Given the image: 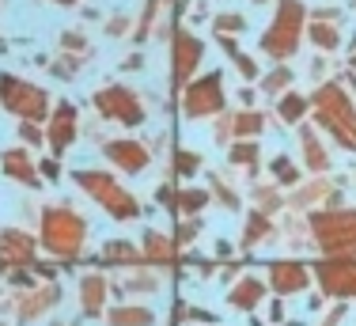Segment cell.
Listing matches in <instances>:
<instances>
[{
    "label": "cell",
    "mask_w": 356,
    "mask_h": 326,
    "mask_svg": "<svg viewBox=\"0 0 356 326\" xmlns=\"http://www.w3.org/2000/svg\"><path fill=\"white\" fill-rule=\"evenodd\" d=\"M103 277H83V288H80V300H83V307H88V315H95L99 311V304H103Z\"/></svg>",
    "instance_id": "cell-17"
},
{
    "label": "cell",
    "mask_w": 356,
    "mask_h": 326,
    "mask_svg": "<svg viewBox=\"0 0 356 326\" xmlns=\"http://www.w3.org/2000/svg\"><path fill=\"white\" fill-rule=\"evenodd\" d=\"M303 144H307V160H311V167H326V160H322V148H318L315 137L303 133Z\"/></svg>",
    "instance_id": "cell-26"
},
{
    "label": "cell",
    "mask_w": 356,
    "mask_h": 326,
    "mask_svg": "<svg viewBox=\"0 0 356 326\" xmlns=\"http://www.w3.org/2000/svg\"><path fill=\"white\" fill-rule=\"evenodd\" d=\"M4 171L12 178H19V183H38V175H35V167H31V160H27V152H4Z\"/></svg>",
    "instance_id": "cell-15"
},
{
    "label": "cell",
    "mask_w": 356,
    "mask_h": 326,
    "mask_svg": "<svg viewBox=\"0 0 356 326\" xmlns=\"http://www.w3.org/2000/svg\"><path fill=\"white\" fill-rule=\"evenodd\" d=\"M72 137H76V110L69 102H61L54 122H49V144H54V152H65L72 144Z\"/></svg>",
    "instance_id": "cell-12"
},
{
    "label": "cell",
    "mask_w": 356,
    "mask_h": 326,
    "mask_svg": "<svg viewBox=\"0 0 356 326\" xmlns=\"http://www.w3.org/2000/svg\"><path fill=\"white\" fill-rule=\"evenodd\" d=\"M311 38H315V46H322V49H334L337 46V31L334 27H322V23L311 31Z\"/></svg>",
    "instance_id": "cell-24"
},
{
    "label": "cell",
    "mask_w": 356,
    "mask_h": 326,
    "mask_svg": "<svg viewBox=\"0 0 356 326\" xmlns=\"http://www.w3.org/2000/svg\"><path fill=\"white\" fill-rule=\"evenodd\" d=\"M303 110H307V99H300V95H284V102H281V118H284V122H300Z\"/></svg>",
    "instance_id": "cell-19"
},
{
    "label": "cell",
    "mask_w": 356,
    "mask_h": 326,
    "mask_svg": "<svg viewBox=\"0 0 356 326\" xmlns=\"http://www.w3.org/2000/svg\"><path fill=\"white\" fill-rule=\"evenodd\" d=\"M42 175H49V178H57V175H61V167H57V163H42Z\"/></svg>",
    "instance_id": "cell-33"
},
{
    "label": "cell",
    "mask_w": 356,
    "mask_h": 326,
    "mask_svg": "<svg viewBox=\"0 0 356 326\" xmlns=\"http://www.w3.org/2000/svg\"><path fill=\"white\" fill-rule=\"evenodd\" d=\"M220 31H243V15H224V20H216Z\"/></svg>",
    "instance_id": "cell-30"
},
{
    "label": "cell",
    "mask_w": 356,
    "mask_h": 326,
    "mask_svg": "<svg viewBox=\"0 0 356 326\" xmlns=\"http://www.w3.org/2000/svg\"><path fill=\"white\" fill-rule=\"evenodd\" d=\"M258 130H261V114H239V118H235V133H239V137H250Z\"/></svg>",
    "instance_id": "cell-23"
},
{
    "label": "cell",
    "mask_w": 356,
    "mask_h": 326,
    "mask_svg": "<svg viewBox=\"0 0 356 326\" xmlns=\"http://www.w3.org/2000/svg\"><path fill=\"white\" fill-rule=\"evenodd\" d=\"M61 4H72V0H61Z\"/></svg>",
    "instance_id": "cell-35"
},
{
    "label": "cell",
    "mask_w": 356,
    "mask_h": 326,
    "mask_svg": "<svg viewBox=\"0 0 356 326\" xmlns=\"http://www.w3.org/2000/svg\"><path fill=\"white\" fill-rule=\"evenodd\" d=\"M65 46H69V49H80V46H83L80 34H65Z\"/></svg>",
    "instance_id": "cell-34"
},
{
    "label": "cell",
    "mask_w": 356,
    "mask_h": 326,
    "mask_svg": "<svg viewBox=\"0 0 356 326\" xmlns=\"http://www.w3.org/2000/svg\"><path fill=\"white\" fill-rule=\"evenodd\" d=\"M300 27H303V4L300 0H281V4H277L273 27L261 34V49H266L269 57L296 54V46H300Z\"/></svg>",
    "instance_id": "cell-2"
},
{
    "label": "cell",
    "mask_w": 356,
    "mask_h": 326,
    "mask_svg": "<svg viewBox=\"0 0 356 326\" xmlns=\"http://www.w3.org/2000/svg\"><path fill=\"white\" fill-rule=\"evenodd\" d=\"M261 293H266V285L250 277V281H243L239 288H232V296H227V300H232L235 307H254V304L261 300Z\"/></svg>",
    "instance_id": "cell-16"
},
{
    "label": "cell",
    "mask_w": 356,
    "mask_h": 326,
    "mask_svg": "<svg viewBox=\"0 0 356 326\" xmlns=\"http://www.w3.org/2000/svg\"><path fill=\"white\" fill-rule=\"evenodd\" d=\"M106 156L114 160V163H122L125 171H140L144 163H148V152H144L140 144H133V141H114V144H106Z\"/></svg>",
    "instance_id": "cell-14"
},
{
    "label": "cell",
    "mask_w": 356,
    "mask_h": 326,
    "mask_svg": "<svg viewBox=\"0 0 356 326\" xmlns=\"http://www.w3.org/2000/svg\"><path fill=\"white\" fill-rule=\"evenodd\" d=\"M31 254H35L31 235H23V231H4L0 235V262H31Z\"/></svg>",
    "instance_id": "cell-13"
},
{
    "label": "cell",
    "mask_w": 356,
    "mask_h": 326,
    "mask_svg": "<svg viewBox=\"0 0 356 326\" xmlns=\"http://www.w3.org/2000/svg\"><path fill=\"white\" fill-rule=\"evenodd\" d=\"M197 156H193V152H175V171H182V175H193V171H197Z\"/></svg>",
    "instance_id": "cell-25"
},
{
    "label": "cell",
    "mask_w": 356,
    "mask_h": 326,
    "mask_svg": "<svg viewBox=\"0 0 356 326\" xmlns=\"http://www.w3.org/2000/svg\"><path fill=\"white\" fill-rule=\"evenodd\" d=\"M201 61V42L190 31H175V46H171V84L178 91V84L190 80V72Z\"/></svg>",
    "instance_id": "cell-8"
},
{
    "label": "cell",
    "mask_w": 356,
    "mask_h": 326,
    "mask_svg": "<svg viewBox=\"0 0 356 326\" xmlns=\"http://www.w3.org/2000/svg\"><path fill=\"white\" fill-rule=\"evenodd\" d=\"M205 201H209V194H205V190H182V194L175 197V205H178V209H186V212L201 209Z\"/></svg>",
    "instance_id": "cell-21"
},
{
    "label": "cell",
    "mask_w": 356,
    "mask_h": 326,
    "mask_svg": "<svg viewBox=\"0 0 356 326\" xmlns=\"http://www.w3.org/2000/svg\"><path fill=\"white\" fill-rule=\"evenodd\" d=\"M42 235H46V247L57 254V258H76L83 235H88V224L69 209H49L46 224H42Z\"/></svg>",
    "instance_id": "cell-3"
},
{
    "label": "cell",
    "mask_w": 356,
    "mask_h": 326,
    "mask_svg": "<svg viewBox=\"0 0 356 326\" xmlns=\"http://www.w3.org/2000/svg\"><path fill=\"white\" fill-rule=\"evenodd\" d=\"M220 107H224V88H220V76H205V80H197L190 91H186V114H190V118L216 114Z\"/></svg>",
    "instance_id": "cell-10"
},
{
    "label": "cell",
    "mask_w": 356,
    "mask_h": 326,
    "mask_svg": "<svg viewBox=\"0 0 356 326\" xmlns=\"http://www.w3.org/2000/svg\"><path fill=\"white\" fill-rule=\"evenodd\" d=\"M269 281L277 293H300V288H307V270L300 262H273Z\"/></svg>",
    "instance_id": "cell-11"
},
{
    "label": "cell",
    "mask_w": 356,
    "mask_h": 326,
    "mask_svg": "<svg viewBox=\"0 0 356 326\" xmlns=\"http://www.w3.org/2000/svg\"><path fill=\"white\" fill-rule=\"evenodd\" d=\"M315 235L334 254L356 251V212H326V217H315Z\"/></svg>",
    "instance_id": "cell-6"
},
{
    "label": "cell",
    "mask_w": 356,
    "mask_h": 326,
    "mask_svg": "<svg viewBox=\"0 0 356 326\" xmlns=\"http://www.w3.org/2000/svg\"><path fill=\"white\" fill-rule=\"evenodd\" d=\"M19 133H23V141H27V144H35V141H38V130H35L31 122H23V130H19Z\"/></svg>",
    "instance_id": "cell-32"
},
{
    "label": "cell",
    "mask_w": 356,
    "mask_h": 326,
    "mask_svg": "<svg viewBox=\"0 0 356 326\" xmlns=\"http://www.w3.org/2000/svg\"><path fill=\"white\" fill-rule=\"evenodd\" d=\"M318 281L334 296H356V258H330L318 262Z\"/></svg>",
    "instance_id": "cell-9"
},
{
    "label": "cell",
    "mask_w": 356,
    "mask_h": 326,
    "mask_svg": "<svg viewBox=\"0 0 356 326\" xmlns=\"http://www.w3.org/2000/svg\"><path fill=\"white\" fill-rule=\"evenodd\" d=\"M110 323L114 326H152V315L144 307H122V311L110 315Z\"/></svg>",
    "instance_id": "cell-18"
},
{
    "label": "cell",
    "mask_w": 356,
    "mask_h": 326,
    "mask_svg": "<svg viewBox=\"0 0 356 326\" xmlns=\"http://www.w3.org/2000/svg\"><path fill=\"white\" fill-rule=\"evenodd\" d=\"M315 110H318V122L326 125L345 148H356V110H353V102L345 99L341 88H334V84H330V88H318Z\"/></svg>",
    "instance_id": "cell-1"
},
{
    "label": "cell",
    "mask_w": 356,
    "mask_h": 326,
    "mask_svg": "<svg viewBox=\"0 0 356 326\" xmlns=\"http://www.w3.org/2000/svg\"><path fill=\"white\" fill-rule=\"evenodd\" d=\"M76 183H80L83 190L95 197V201L103 205L106 212H114V217L133 220V217L140 212V209H137V201L129 197V190H122V186H118L110 175H99V171H80V175H76Z\"/></svg>",
    "instance_id": "cell-4"
},
{
    "label": "cell",
    "mask_w": 356,
    "mask_h": 326,
    "mask_svg": "<svg viewBox=\"0 0 356 326\" xmlns=\"http://www.w3.org/2000/svg\"><path fill=\"white\" fill-rule=\"evenodd\" d=\"M106 262H122V265H129V262H137V251H133L129 243H110V247H106Z\"/></svg>",
    "instance_id": "cell-22"
},
{
    "label": "cell",
    "mask_w": 356,
    "mask_h": 326,
    "mask_svg": "<svg viewBox=\"0 0 356 326\" xmlns=\"http://www.w3.org/2000/svg\"><path fill=\"white\" fill-rule=\"evenodd\" d=\"M269 224H266V220H261V217H250V231H247V243H254V239H258L261 235V231H266Z\"/></svg>",
    "instance_id": "cell-31"
},
{
    "label": "cell",
    "mask_w": 356,
    "mask_h": 326,
    "mask_svg": "<svg viewBox=\"0 0 356 326\" xmlns=\"http://www.w3.org/2000/svg\"><path fill=\"white\" fill-rule=\"evenodd\" d=\"M232 160H235V163H254V160H258V148H254V144H235V148H232Z\"/></svg>",
    "instance_id": "cell-28"
},
{
    "label": "cell",
    "mask_w": 356,
    "mask_h": 326,
    "mask_svg": "<svg viewBox=\"0 0 356 326\" xmlns=\"http://www.w3.org/2000/svg\"><path fill=\"white\" fill-rule=\"evenodd\" d=\"M273 171H277V178H281V183H296V178H300V171H296L288 160H273Z\"/></svg>",
    "instance_id": "cell-27"
},
{
    "label": "cell",
    "mask_w": 356,
    "mask_h": 326,
    "mask_svg": "<svg viewBox=\"0 0 356 326\" xmlns=\"http://www.w3.org/2000/svg\"><path fill=\"white\" fill-rule=\"evenodd\" d=\"M0 99H4V107L12 110V114L27 118V122L46 114V91L35 88V84L15 80V76H0Z\"/></svg>",
    "instance_id": "cell-5"
},
{
    "label": "cell",
    "mask_w": 356,
    "mask_h": 326,
    "mask_svg": "<svg viewBox=\"0 0 356 326\" xmlns=\"http://www.w3.org/2000/svg\"><path fill=\"white\" fill-rule=\"evenodd\" d=\"M144 251H152L148 258H156V262H167V258H171V243H167V239H159L156 231L144 239Z\"/></svg>",
    "instance_id": "cell-20"
},
{
    "label": "cell",
    "mask_w": 356,
    "mask_h": 326,
    "mask_svg": "<svg viewBox=\"0 0 356 326\" xmlns=\"http://www.w3.org/2000/svg\"><path fill=\"white\" fill-rule=\"evenodd\" d=\"M288 80H292V72H288V68H277V72H273V76H269V80H266V91H281Z\"/></svg>",
    "instance_id": "cell-29"
},
{
    "label": "cell",
    "mask_w": 356,
    "mask_h": 326,
    "mask_svg": "<svg viewBox=\"0 0 356 326\" xmlns=\"http://www.w3.org/2000/svg\"><path fill=\"white\" fill-rule=\"evenodd\" d=\"M95 107L103 110L106 118H118L122 125L144 122V107L137 102V95H133V91H125V88H106V91H99V95H95Z\"/></svg>",
    "instance_id": "cell-7"
}]
</instances>
